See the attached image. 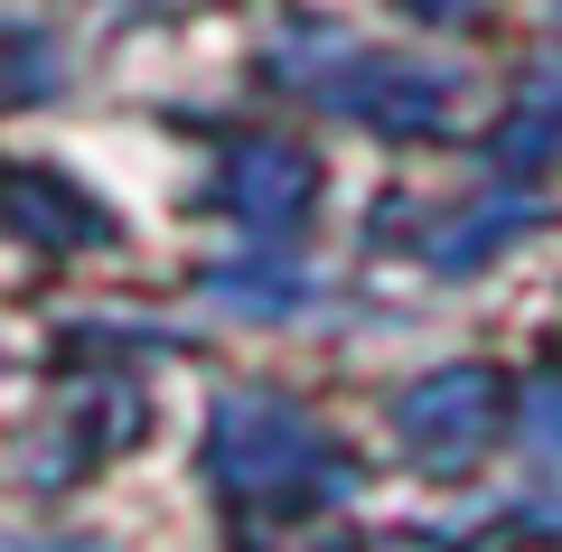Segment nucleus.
I'll use <instances>...</instances> for the list:
<instances>
[{
  "instance_id": "obj_1",
  "label": "nucleus",
  "mask_w": 562,
  "mask_h": 552,
  "mask_svg": "<svg viewBox=\"0 0 562 552\" xmlns=\"http://www.w3.org/2000/svg\"><path fill=\"white\" fill-rule=\"evenodd\" d=\"M206 459H216V477L235 496H301L310 477H347L338 459H328V440L310 431L291 403H272V394H225Z\"/></svg>"
},
{
  "instance_id": "obj_2",
  "label": "nucleus",
  "mask_w": 562,
  "mask_h": 552,
  "mask_svg": "<svg viewBox=\"0 0 562 552\" xmlns=\"http://www.w3.org/2000/svg\"><path fill=\"white\" fill-rule=\"evenodd\" d=\"M403 440H413V459H431V469H469V459L487 450V431H497V375L487 365H450V375H422L413 394L394 403Z\"/></svg>"
},
{
  "instance_id": "obj_3",
  "label": "nucleus",
  "mask_w": 562,
  "mask_h": 552,
  "mask_svg": "<svg viewBox=\"0 0 562 552\" xmlns=\"http://www.w3.org/2000/svg\"><path fill=\"white\" fill-rule=\"evenodd\" d=\"M310 198H319V169L291 140H235L216 169V206L235 225H254V235H291L310 216Z\"/></svg>"
},
{
  "instance_id": "obj_4",
  "label": "nucleus",
  "mask_w": 562,
  "mask_h": 552,
  "mask_svg": "<svg viewBox=\"0 0 562 552\" xmlns=\"http://www.w3.org/2000/svg\"><path fill=\"white\" fill-rule=\"evenodd\" d=\"M328 103H338V113H366L375 132H431L441 103H450V85L441 76H403V66H357L347 85H328Z\"/></svg>"
},
{
  "instance_id": "obj_5",
  "label": "nucleus",
  "mask_w": 562,
  "mask_h": 552,
  "mask_svg": "<svg viewBox=\"0 0 562 552\" xmlns=\"http://www.w3.org/2000/svg\"><path fill=\"white\" fill-rule=\"evenodd\" d=\"M0 198H10L20 225H38L47 244H103V235H113V216L85 206V198H66L57 178H0Z\"/></svg>"
},
{
  "instance_id": "obj_6",
  "label": "nucleus",
  "mask_w": 562,
  "mask_h": 552,
  "mask_svg": "<svg viewBox=\"0 0 562 552\" xmlns=\"http://www.w3.org/2000/svg\"><path fill=\"white\" fill-rule=\"evenodd\" d=\"M516 413H525V440H535V450H562V365H543V375H525Z\"/></svg>"
},
{
  "instance_id": "obj_7",
  "label": "nucleus",
  "mask_w": 562,
  "mask_h": 552,
  "mask_svg": "<svg viewBox=\"0 0 562 552\" xmlns=\"http://www.w3.org/2000/svg\"><path fill=\"white\" fill-rule=\"evenodd\" d=\"M0 552H94V543H0Z\"/></svg>"
}]
</instances>
